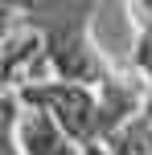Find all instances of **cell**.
I'll use <instances>...</instances> for the list:
<instances>
[{"label": "cell", "mask_w": 152, "mask_h": 155, "mask_svg": "<svg viewBox=\"0 0 152 155\" xmlns=\"http://www.w3.org/2000/svg\"><path fill=\"white\" fill-rule=\"evenodd\" d=\"M95 16H99V0H25L16 21L37 37L33 45L41 49L54 78L99 90L115 70L107 65L103 49L90 37Z\"/></svg>", "instance_id": "1"}, {"label": "cell", "mask_w": 152, "mask_h": 155, "mask_svg": "<svg viewBox=\"0 0 152 155\" xmlns=\"http://www.w3.org/2000/svg\"><path fill=\"white\" fill-rule=\"evenodd\" d=\"M16 98L25 106H37L70 135L87 155H103L99 143V98L90 86H78V82H62V78H49V82H25L16 90Z\"/></svg>", "instance_id": "2"}, {"label": "cell", "mask_w": 152, "mask_h": 155, "mask_svg": "<svg viewBox=\"0 0 152 155\" xmlns=\"http://www.w3.org/2000/svg\"><path fill=\"white\" fill-rule=\"evenodd\" d=\"M16 147H21V155H87L37 106H25L21 114H16Z\"/></svg>", "instance_id": "3"}, {"label": "cell", "mask_w": 152, "mask_h": 155, "mask_svg": "<svg viewBox=\"0 0 152 155\" xmlns=\"http://www.w3.org/2000/svg\"><path fill=\"white\" fill-rule=\"evenodd\" d=\"M21 4H25V0H0V49H4L8 33H12L16 16H21Z\"/></svg>", "instance_id": "4"}]
</instances>
